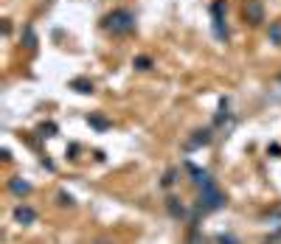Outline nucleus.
<instances>
[{
    "label": "nucleus",
    "instance_id": "2eb2a0df",
    "mask_svg": "<svg viewBox=\"0 0 281 244\" xmlns=\"http://www.w3.org/2000/svg\"><path fill=\"white\" fill-rule=\"evenodd\" d=\"M56 205H62V208H73V196L65 194V191H59V194H56Z\"/></svg>",
    "mask_w": 281,
    "mask_h": 244
},
{
    "label": "nucleus",
    "instance_id": "a211bd4d",
    "mask_svg": "<svg viewBox=\"0 0 281 244\" xmlns=\"http://www.w3.org/2000/svg\"><path fill=\"white\" fill-rule=\"evenodd\" d=\"M26 40H28V48H37V36L31 28H26Z\"/></svg>",
    "mask_w": 281,
    "mask_h": 244
},
{
    "label": "nucleus",
    "instance_id": "9b49d317",
    "mask_svg": "<svg viewBox=\"0 0 281 244\" xmlns=\"http://www.w3.org/2000/svg\"><path fill=\"white\" fill-rule=\"evenodd\" d=\"M177 177H180V172H177L175 166H169L166 172H163V177H161V186H163V188H172V186L177 182Z\"/></svg>",
    "mask_w": 281,
    "mask_h": 244
},
{
    "label": "nucleus",
    "instance_id": "f8f14e48",
    "mask_svg": "<svg viewBox=\"0 0 281 244\" xmlns=\"http://www.w3.org/2000/svg\"><path fill=\"white\" fill-rule=\"evenodd\" d=\"M70 90L87 96V93H93V82L90 79H73V82H70Z\"/></svg>",
    "mask_w": 281,
    "mask_h": 244
},
{
    "label": "nucleus",
    "instance_id": "f3484780",
    "mask_svg": "<svg viewBox=\"0 0 281 244\" xmlns=\"http://www.w3.org/2000/svg\"><path fill=\"white\" fill-rule=\"evenodd\" d=\"M217 244H239V238L231 236V233H219V236H217Z\"/></svg>",
    "mask_w": 281,
    "mask_h": 244
},
{
    "label": "nucleus",
    "instance_id": "9d476101",
    "mask_svg": "<svg viewBox=\"0 0 281 244\" xmlns=\"http://www.w3.org/2000/svg\"><path fill=\"white\" fill-rule=\"evenodd\" d=\"M87 124H90L93 130H98V132H104V130H110V126H112L110 118H104L101 112H90V115H87Z\"/></svg>",
    "mask_w": 281,
    "mask_h": 244
},
{
    "label": "nucleus",
    "instance_id": "20e7f679",
    "mask_svg": "<svg viewBox=\"0 0 281 244\" xmlns=\"http://www.w3.org/2000/svg\"><path fill=\"white\" fill-rule=\"evenodd\" d=\"M242 14L250 26H261L264 22V3L261 0H245V6H242Z\"/></svg>",
    "mask_w": 281,
    "mask_h": 244
},
{
    "label": "nucleus",
    "instance_id": "412c9836",
    "mask_svg": "<svg viewBox=\"0 0 281 244\" xmlns=\"http://www.w3.org/2000/svg\"><path fill=\"white\" fill-rule=\"evenodd\" d=\"M264 244H278V242H264Z\"/></svg>",
    "mask_w": 281,
    "mask_h": 244
},
{
    "label": "nucleus",
    "instance_id": "39448f33",
    "mask_svg": "<svg viewBox=\"0 0 281 244\" xmlns=\"http://www.w3.org/2000/svg\"><path fill=\"white\" fill-rule=\"evenodd\" d=\"M14 222L17 224H34L37 222V210L31 208V205H26V202H20L17 208H14Z\"/></svg>",
    "mask_w": 281,
    "mask_h": 244
},
{
    "label": "nucleus",
    "instance_id": "aec40b11",
    "mask_svg": "<svg viewBox=\"0 0 281 244\" xmlns=\"http://www.w3.org/2000/svg\"><path fill=\"white\" fill-rule=\"evenodd\" d=\"M96 244H112V242H107V238H98V242Z\"/></svg>",
    "mask_w": 281,
    "mask_h": 244
},
{
    "label": "nucleus",
    "instance_id": "f03ea898",
    "mask_svg": "<svg viewBox=\"0 0 281 244\" xmlns=\"http://www.w3.org/2000/svg\"><path fill=\"white\" fill-rule=\"evenodd\" d=\"M225 208V194L219 191L217 182H208V186L200 188V196H197V210L200 214H211V210Z\"/></svg>",
    "mask_w": 281,
    "mask_h": 244
},
{
    "label": "nucleus",
    "instance_id": "6ab92c4d",
    "mask_svg": "<svg viewBox=\"0 0 281 244\" xmlns=\"http://www.w3.org/2000/svg\"><path fill=\"white\" fill-rule=\"evenodd\" d=\"M267 152H270V154H281V146L273 144V146H267Z\"/></svg>",
    "mask_w": 281,
    "mask_h": 244
},
{
    "label": "nucleus",
    "instance_id": "f257e3e1",
    "mask_svg": "<svg viewBox=\"0 0 281 244\" xmlns=\"http://www.w3.org/2000/svg\"><path fill=\"white\" fill-rule=\"evenodd\" d=\"M104 31H110L112 36H124V34H132L135 31V14L129 8H112L110 14L101 20Z\"/></svg>",
    "mask_w": 281,
    "mask_h": 244
},
{
    "label": "nucleus",
    "instance_id": "ddd939ff",
    "mask_svg": "<svg viewBox=\"0 0 281 244\" xmlns=\"http://www.w3.org/2000/svg\"><path fill=\"white\" fill-rule=\"evenodd\" d=\"M267 40H270L273 45H278V48H281V20L270 22V28H267Z\"/></svg>",
    "mask_w": 281,
    "mask_h": 244
},
{
    "label": "nucleus",
    "instance_id": "1a4fd4ad",
    "mask_svg": "<svg viewBox=\"0 0 281 244\" xmlns=\"http://www.w3.org/2000/svg\"><path fill=\"white\" fill-rule=\"evenodd\" d=\"M9 191H12L14 196H28L31 194V182H28V180H23V177H12L9 180Z\"/></svg>",
    "mask_w": 281,
    "mask_h": 244
},
{
    "label": "nucleus",
    "instance_id": "423d86ee",
    "mask_svg": "<svg viewBox=\"0 0 281 244\" xmlns=\"http://www.w3.org/2000/svg\"><path fill=\"white\" fill-rule=\"evenodd\" d=\"M211 140H214V132L208 130V126H205V130H197L194 135L189 138V140H186V149H200V146H208Z\"/></svg>",
    "mask_w": 281,
    "mask_h": 244
},
{
    "label": "nucleus",
    "instance_id": "dca6fc26",
    "mask_svg": "<svg viewBox=\"0 0 281 244\" xmlns=\"http://www.w3.org/2000/svg\"><path fill=\"white\" fill-rule=\"evenodd\" d=\"M37 132H40L42 138H51V135H56V124H42Z\"/></svg>",
    "mask_w": 281,
    "mask_h": 244
},
{
    "label": "nucleus",
    "instance_id": "7ed1b4c3",
    "mask_svg": "<svg viewBox=\"0 0 281 244\" xmlns=\"http://www.w3.org/2000/svg\"><path fill=\"white\" fill-rule=\"evenodd\" d=\"M211 17H214V34L217 40H228V26H225V0L211 3Z\"/></svg>",
    "mask_w": 281,
    "mask_h": 244
},
{
    "label": "nucleus",
    "instance_id": "0eeeda50",
    "mask_svg": "<svg viewBox=\"0 0 281 244\" xmlns=\"http://www.w3.org/2000/svg\"><path fill=\"white\" fill-rule=\"evenodd\" d=\"M166 210H169V216H172V219H177V222H183V219L189 216L180 196H166Z\"/></svg>",
    "mask_w": 281,
    "mask_h": 244
},
{
    "label": "nucleus",
    "instance_id": "6e6552de",
    "mask_svg": "<svg viewBox=\"0 0 281 244\" xmlns=\"http://www.w3.org/2000/svg\"><path fill=\"white\" fill-rule=\"evenodd\" d=\"M186 168H189V174H191V182H194L197 188H203V186H208V182H214V177H211L208 172H203V168H197L194 163H186Z\"/></svg>",
    "mask_w": 281,
    "mask_h": 244
},
{
    "label": "nucleus",
    "instance_id": "4468645a",
    "mask_svg": "<svg viewBox=\"0 0 281 244\" xmlns=\"http://www.w3.org/2000/svg\"><path fill=\"white\" fill-rule=\"evenodd\" d=\"M152 65H155V62H152L149 56H135V59H132V68H138V70H149Z\"/></svg>",
    "mask_w": 281,
    "mask_h": 244
}]
</instances>
